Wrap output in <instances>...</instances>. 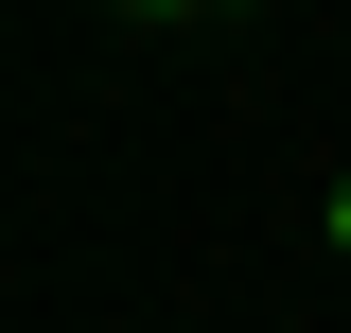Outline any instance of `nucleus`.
<instances>
[{
	"mask_svg": "<svg viewBox=\"0 0 351 333\" xmlns=\"http://www.w3.org/2000/svg\"><path fill=\"white\" fill-rule=\"evenodd\" d=\"M141 18H263V0H141Z\"/></svg>",
	"mask_w": 351,
	"mask_h": 333,
	"instance_id": "obj_1",
	"label": "nucleus"
},
{
	"mask_svg": "<svg viewBox=\"0 0 351 333\" xmlns=\"http://www.w3.org/2000/svg\"><path fill=\"white\" fill-rule=\"evenodd\" d=\"M334 246H351V193H334Z\"/></svg>",
	"mask_w": 351,
	"mask_h": 333,
	"instance_id": "obj_2",
	"label": "nucleus"
}]
</instances>
